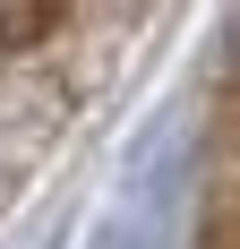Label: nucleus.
I'll use <instances>...</instances> for the list:
<instances>
[{"instance_id": "obj_1", "label": "nucleus", "mask_w": 240, "mask_h": 249, "mask_svg": "<svg viewBox=\"0 0 240 249\" xmlns=\"http://www.w3.org/2000/svg\"><path fill=\"white\" fill-rule=\"evenodd\" d=\"M180 249H240V18L206 26V52L189 77Z\"/></svg>"}]
</instances>
